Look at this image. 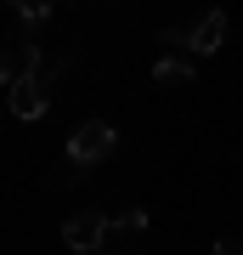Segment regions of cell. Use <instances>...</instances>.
I'll return each instance as SVG.
<instances>
[{
  "mask_svg": "<svg viewBox=\"0 0 243 255\" xmlns=\"http://www.w3.org/2000/svg\"><path fill=\"white\" fill-rule=\"evenodd\" d=\"M113 147H119V130L108 125V119H85V125H74V136H68V164L74 170H90V164L113 159Z\"/></svg>",
  "mask_w": 243,
  "mask_h": 255,
  "instance_id": "1",
  "label": "cell"
},
{
  "mask_svg": "<svg viewBox=\"0 0 243 255\" xmlns=\"http://www.w3.org/2000/svg\"><path fill=\"white\" fill-rule=\"evenodd\" d=\"M108 233H113V221L102 216V210H80V216L63 221V244H68L74 255H102Z\"/></svg>",
  "mask_w": 243,
  "mask_h": 255,
  "instance_id": "2",
  "label": "cell"
},
{
  "mask_svg": "<svg viewBox=\"0 0 243 255\" xmlns=\"http://www.w3.org/2000/svg\"><path fill=\"white\" fill-rule=\"evenodd\" d=\"M28 74H40V46L34 40H17V46H0V85H17V80H28Z\"/></svg>",
  "mask_w": 243,
  "mask_h": 255,
  "instance_id": "3",
  "label": "cell"
},
{
  "mask_svg": "<svg viewBox=\"0 0 243 255\" xmlns=\"http://www.w3.org/2000/svg\"><path fill=\"white\" fill-rule=\"evenodd\" d=\"M187 46H192V57H215L226 46V11H204V17L187 28Z\"/></svg>",
  "mask_w": 243,
  "mask_h": 255,
  "instance_id": "4",
  "label": "cell"
},
{
  "mask_svg": "<svg viewBox=\"0 0 243 255\" xmlns=\"http://www.w3.org/2000/svg\"><path fill=\"white\" fill-rule=\"evenodd\" d=\"M45 108H51V91H45L40 74H28V80L11 85V114L17 119H45Z\"/></svg>",
  "mask_w": 243,
  "mask_h": 255,
  "instance_id": "5",
  "label": "cell"
},
{
  "mask_svg": "<svg viewBox=\"0 0 243 255\" xmlns=\"http://www.w3.org/2000/svg\"><path fill=\"white\" fill-rule=\"evenodd\" d=\"M153 85H164V91L192 85V57H159L153 63Z\"/></svg>",
  "mask_w": 243,
  "mask_h": 255,
  "instance_id": "6",
  "label": "cell"
},
{
  "mask_svg": "<svg viewBox=\"0 0 243 255\" xmlns=\"http://www.w3.org/2000/svg\"><path fill=\"white\" fill-rule=\"evenodd\" d=\"M17 17L34 28V23H51V6H45V0H17Z\"/></svg>",
  "mask_w": 243,
  "mask_h": 255,
  "instance_id": "7",
  "label": "cell"
},
{
  "mask_svg": "<svg viewBox=\"0 0 243 255\" xmlns=\"http://www.w3.org/2000/svg\"><path fill=\"white\" fill-rule=\"evenodd\" d=\"M147 227V210H125V216H113V233H142Z\"/></svg>",
  "mask_w": 243,
  "mask_h": 255,
  "instance_id": "8",
  "label": "cell"
},
{
  "mask_svg": "<svg viewBox=\"0 0 243 255\" xmlns=\"http://www.w3.org/2000/svg\"><path fill=\"white\" fill-rule=\"evenodd\" d=\"M215 255H243V244H232V238H221V244H215Z\"/></svg>",
  "mask_w": 243,
  "mask_h": 255,
  "instance_id": "9",
  "label": "cell"
}]
</instances>
